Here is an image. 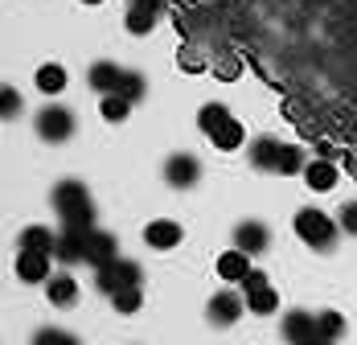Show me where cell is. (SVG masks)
<instances>
[{
	"instance_id": "2e32d148",
	"label": "cell",
	"mask_w": 357,
	"mask_h": 345,
	"mask_svg": "<svg viewBox=\"0 0 357 345\" xmlns=\"http://www.w3.org/2000/svg\"><path fill=\"white\" fill-rule=\"evenodd\" d=\"M33 82H37V91H41L45 99H58V95L66 91L70 74H66V66H58V62H45V66H37Z\"/></svg>"
},
{
	"instance_id": "5b68a950",
	"label": "cell",
	"mask_w": 357,
	"mask_h": 345,
	"mask_svg": "<svg viewBox=\"0 0 357 345\" xmlns=\"http://www.w3.org/2000/svg\"><path fill=\"white\" fill-rule=\"evenodd\" d=\"M144 284V272L140 263H132V259H111L107 267H99L95 272V288L103 292V296H111V292H119V288H140Z\"/></svg>"
},
{
	"instance_id": "7c38bea8",
	"label": "cell",
	"mask_w": 357,
	"mask_h": 345,
	"mask_svg": "<svg viewBox=\"0 0 357 345\" xmlns=\"http://www.w3.org/2000/svg\"><path fill=\"white\" fill-rule=\"evenodd\" d=\"M181 239H185V230H181V222H173V218H156V222L144 226V242L152 251H173Z\"/></svg>"
},
{
	"instance_id": "f546056e",
	"label": "cell",
	"mask_w": 357,
	"mask_h": 345,
	"mask_svg": "<svg viewBox=\"0 0 357 345\" xmlns=\"http://www.w3.org/2000/svg\"><path fill=\"white\" fill-rule=\"evenodd\" d=\"M337 222H341V230H345V235H357V202H345L341 214H337Z\"/></svg>"
},
{
	"instance_id": "1f68e13d",
	"label": "cell",
	"mask_w": 357,
	"mask_h": 345,
	"mask_svg": "<svg viewBox=\"0 0 357 345\" xmlns=\"http://www.w3.org/2000/svg\"><path fill=\"white\" fill-rule=\"evenodd\" d=\"M82 4H103V0H82Z\"/></svg>"
},
{
	"instance_id": "8992f818",
	"label": "cell",
	"mask_w": 357,
	"mask_h": 345,
	"mask_svg": "<svg viewBox=\"0 0 357 345\" xmlns=\"http://www.w3.org/2000/svg\"><path fill=\"white\" fill-rule=\"evenodd\" d=\"M160 13H165V0H128V17H123V25H128V34L132 37H144V34L156 29Z\"/></svg>"
},
{
	"instance_id": "6da1fadb",
	"label": "cell",
	"mask_w": 357,
	"mask_h": 345,
	"mask_svg": "<svg viewBox=\"0 0 357 345\" xmlns=\"http://www.w3.org/2000/svg\"><path fill=\"white\" fill-rule=\"evenodd\" d=\"M54 210H58V218H62V230H82V235H91L95 230V202H91V189L82 185V181H58L54 185Z\"/></svg>"
},
{
	"instance_id": "277c9868",
	"label": "cell",
	"mask_w": 357,
	"mask_h": 345,
	"mask_svg": "<svg viewBox=\"0 0 357 345\" xmlns=\"http://www.w3.org/2000/svg\"><path fill=\"white\" fill-rule=\"evenodd\" d=\"M33 128L45 144H66V140L74 136V111L62 107V103H45L33 115Z\"/></svg>"
},
{
	"instance_id": "4fadbf2b",
	"label": "cell",
	"mask_w": 357,
	"mask_h": 345,
	"mask_svg": "<svg viewBox=\"0 0 357 345\" xmlns=\"http://www.w3.org/2000/svg\"><path fill=\"white\" fill-rule=\"evenodd\" d=\"M234 247L247 251V255H263V251L271 247V230H267L263 222H238V226H234Z\"/></svg>"
},
{
	"instance_id": "f1b7e54d",
	"label": "cell",
	"mask_w": 357,
	"mask_h": 345,
	"mask_svg": "<svg viewBox=\"0 0 357 345\" xmlns=\"http://www.w3.org/2000/svg\"><path fill=\"white\" fill-rule=\"evenodd\" d=\"M33 345H82V342L74 333H66V329H58V325H45V329L33 333Z\"/></svg>"
},
{
	"instance_id": "7402d4cb",
	"label": "cell",
	"mask_w": 357,
	"mask_h": 345,
	"mask_svg": "<svg viewBox=\"0 0 357 345\" xmlns=\"http://www.w3.org/2000/svg\"><path fill=\"white\" fill-rule=\"evenodd\" d=\"M21 247H25V251H45V255H54L58 230H50V226H25V230H21Z\"/></svg>"
},
{
	"instance_id": "603a6c76",
	"label": "cell",
	"mask_w": 357,
	"mask_h": 345,
	"mask_svg": "<svg viewBox=\"0 0 357 345\" xmlns=\"http://www.w3.org/2000/svg\"><path fill=\"white\" fill-rule=\"evenodd\" d=\"M107 300H111V309L119 312V316H132V312L144 309V292L140 288H119V292H111Z\"/></svg>"
},
{
	"instance_id": "cb8c5ba5",
	"label": "cell",
	"mask_w": 357,
	"mask_h": 345,
	"mask_svg": "<svg viewBox=\"0 0 357 345\" xmlns=\"http://www.w3.org/2000/svg\"><path fill=\"white\" fill-rule=\"evenodd\" d=\"M99 115H103L107 124H123V119L132 115V99H123V95H103V99H99Z\"/></svg>"
},
{
	"instance_id": "484cf974",
	"label": "cell",
	"mask_w": 357,
	"mask_h": 345,
	"mask_svg": "<svg viewBox=\"0 0 357 345\" xmlns=\"http://www.w3.org/2000/svg\"><path fill=\"white\" fill-rule=\"evenodd\" d=\"M317 329H321V342H337L345 333V316L337 309H324V312H317Z\"/></svg>"
},
{
	"instance_id": "8fae6325",
	"label": "cell",
	"mask_w": 357,
	"mask_h": 345,
	"mask_svg": "<svg viewBox=\"0 0 357 345\" xmlns=\"http://www.w3.org/2000/svg\"><path fill=\"white\" fill-rule=\"evenodd\" d=\"M111 259H119V242H115L111 230H99V226H95V230L86 235V255H82V263H91V267L99 272V267H107Z\"/></svg>"
},
{
	"instance_id": "d6986e66",
	"label": "cell",
	"mask_w": 357,
	"mask_h": 345,
	"mask_svg": "<svg viewBox=\"0 0 357 345\" xmlns=\"http://www.w3.org/2000/svg\"><path fill=\"white\" fill-rule=\"evenodd\" d=\"M82 255H86V235L82 230H58L54 259L58 263H82Z\"/></svg>"
},
{
	"instance_id": "4dcf8cb0",
	"label": "cell",
	"mask_w": 357,
	"mask_h": 345,
	"mask_svg": "<svg viewBox=\"0 0 357 345\" xmlns=\"http://www.w3.org/2000/svg\"><path fill=\"white\" fill-rule=\"evenodd\" d=\"M206 62H202V54L197 50H181V70H202Z\"/></svg>"
},
{
	"instance_id": "d6a6232c",
	"label": "cell",
	"mask_w": 357,
	"mask_h": 345,
	"mask_svg": "<svg viewBox=\"0 0 357 345\" xmlns=\"http://www.w3.org/2000/svg\"><path fill=\"white\" fill-rule=\"evenodd\" d=\"M317 345H337V342H317Z\"/></svg>"
},
{
	"instance_id": "83f0119b",
	"label": "cell",
	"mask_w": 357,
	"mask_h": 345,
	"mask_svg": "<svg viewBox=\"0 0 357 345\" xmlns=\"http://www.w3.org/2000/svg\"><path fill=\"white\" fill-rule=\"evenodd\" d=\"M115 95H123V99L140 103L144 95H148V82H144V74H136V70H123V82H119V91H115Z\"/></svg>"
},
{
	"instance_id": "52a82bcc",
	"label": "cell",
	"mask_w": 357,
	"mask_h": 345,
	"mask_svg": "<svg viewBox=\"0 0 357 345\" xmlns=\"http://www.w3.org/2000/svg\"><path fill=\"white\" fill-rule=\"evenodd\" d=\"M165 181H169L173 189H193V185L202 181V165H197V156H189V152H173V156L165 161Z\"/></svg>"
},
{
	"instance_id": "30bf717a",
	"label": "cell",
	"mask_w": 357,
	"mask_h": 345,
	"mask_svg": "<svg viewBox=\"0 0 357 345\" xmlns=\"http://www.w3.org/2000/svg\"><path fill=\"white\" fill-rule=\"evenodd\" d=\"M247 309V296H238V292H230V288H222L210 296V304H206V316L214 321V325H234L238 316Z\"/></svg>"
},
{
	"instance_id": "9c48e42d",
	"label": "cell",
	"mask_w": 357,
	"mask_h": 345,
	"mask_svg": "<svg viewBox=\"0 0 357 345\" xmlns=\"http://www.w3.org/2000/svg\"><path fill=\"white\" fill-rule=\"evenodd\" d=\"M50 267H54V255H45V251H25V247H21V255H17V263H13L17 279H25V284H45V279L54 276Z\"/></svg>"
},
{
	"instance_id": "5bb4252c",
	"label": "cell",
	"mask_w": 357,
	"mask_h": 345,
	"mask_svg": "<svg viewBox=\"0 0 357 345\" xmlns=\"http://www.w3.org/2000/svg\"><path fill=\"white\" fill-rule=\"evenodd\" d=\"M45 300H50L54 309H74V304H78V279L66 276V272L50 276L45 279Z\"/></svg>"
},
{
	"instance_id": "e0dca14e",
	"label": "cell",
	"mask_w": 357,
	"mask_h": 345,
	"mask_svg": "<svg viewBox=\"0 0 357 345\" xmlns=\"http://www.w3.org/2000/svg\"><path fill=\"white\" fill-rule=\"evenodd\" d=\"M304 181H308V189L328 193V189L337 185V165H333L328 156H312V161L304 165Z\"/></svg>"
},
{
	"instance_id": "ac0fdd59",
	"label": "cell",
	"mask_w": 357,
	"mask_h": 345,
	"mask_svg": "<svg viewBox=\"0 0 357 345\" xmlns=\"http://www.w3.org/2000/svg\"><path fill=\"white\" fill-rule=\"evenodd\" d=\"M86 82H91V91H99V95H115L119 82H123V66H115V62H95L91 74H86Z\"/></svg>"
},
{
	"instance_id": "44dd1931",
	"label": "cell",
	"mask_w": 357,
	"mask_h": 345,
	"mask_svg": "<svg viewBox=\"0 0 357 345\" xmlns=\"http://www.w3.org/2000/svg\"><path fill=\"white\" fill-rule=\"evenodd\" d=\"M247 309L255 312V316H271V312H280V292H275L271 284L250 288V292H247Z\"/></svg>"
},
{
	"instance_id": "ffe728a7",
	"label": "cell",
	"mask_w": 357,
	"mask_h": 345,
	"mask_svg": "<svg viewBox=\"0 0 357 345\" xmlns=\"http://www.w3.org/2000/svg\"><path fill=\"white\" fill-rule=\"evenodd\" d=\"M275 161H280V140L275 136H259L250 140V165L259 172H275Z\"/></svg>"
},
{
	"instance_id": "d4e9b609",
	"label": "cell",
	"mask_w": 357,
	"mask_h": 345,
	"mask_svg": "<svg viewBox=\"0 0 357 345\" xmlns=\"http://www.w3.org/2000/svg\"><path fill=\"white\" fill-rule=\"evenodd\" d=\"M304 152L296 148V144H280V161H275V172L280 177H296V172H304Z\"/></svg>"
},
{
	"instance_id": "7a4b0ae2",
	"label": "cell",
	"mask_w": 357,
	"mask_h": 345,
	"mask_svg": "<svg viewBox=\"0 0 357 345\" xmlns=\"http://www.w3.org/2000/svg\"><path fill=\"white\" fill-rule=\"evenodd\" d=\"M197 128H202L206 140H210L214 148H222V152H238V148L247 144V128L230 115V107H222V103L202 107V111H197Z\"/></svg>"
},
{
	"instance_id": "4316f807",
	"label": "cell",
	"mask_w": 357,
	"mask_h": 345,
	"mask_svg": "<svg viewBox=\"0 0 357 345\" xmlns=\"http://www.w3.org/2000/svg\"><path fill=\"white\" fill-rule=\"evenodd\" d=\"M21 111H25L21 91H17V87H8V82H0V119H17Z\"/></svg>"
},
{
	"instance_id": "3957f363",
	"label": "cell",
	"mask_w": 357,
	"mask_h": 345,
	"mask_svg": "<svg viewBox=\"0 0 357 345\" xmlns=\"http://www.w3.org/2000/svg\"><path fill=\"white\" fill-rule=\"evenodd\" d=\"M291 226H296V239L304 242V247H312V251H333L337 239H341V222L328 218V214L317 210V206H304L296 214Z\"/></svg>"
},
{
	"instance_id": "ba28073f",
	"label": "cell",
	"mask_w": 357,
	"mask_h": 345,
	"mask_svg": "<svg viewBox=\"0 0 357 345\" xmlns=\"http://www.w3.org/2000/svg\"><path fill=\"white\" fill-rule=\"evenodd\" d=\"M284 337L291 345H317L321 342V329H317V312L291 309L284 316Z\"/></svg>"
},
{
	"instance_id": "9a60e30c",
	"label": "cell",
	"mask_w": 357,
	"mask_h": 345,
	"mask_svg": "<svg viewBox=\"0 0 357 345\" xmlns=\"http://www.w3.org/2000/svg\"><path fill=\"white\" fill-rule=\"evenodd\" d=\"M218 276L226 279V284H243L250 276V255L247 251H238V247H230V251H222L218 255Z\"/></svg>"
}]
</instances>
